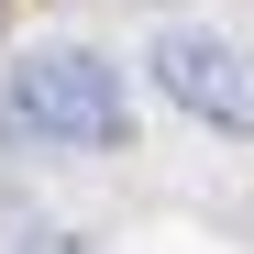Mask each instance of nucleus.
Segmentation results:
<instances>
[{"mask_svg": "<svg viewBox=\"0 0 254 254\" xmlns=\"http://www.w3.org/2000/svg\"><path fill=\"white\" fill-rule=\"evenodd\" d=\"M0 133L11 144H77V155L100 144V155H122L133 144V89L89 45H33L11 66V89H0Z\"/></svg>", "mask_w": 254, "mask_h": 254, "instance_id": "nucleus-1", "label": "nucleus"}, {"mask_svg": "<svg viewBox=\"0 0 254 254\" xmlns=\"http://www.w3.org/2000/svg\"><path fill=\"white\" fill-rule=\"evenodd\" d=\"M144 66H155V89L177 100L188 122H210V133H254V56L232 45V33H199V22H166Z\"/></svg>", "mask_w": 254, "mask_h": 254, "instance_id": "nucleus-2", "label": "nucleus"}]
</instances>
